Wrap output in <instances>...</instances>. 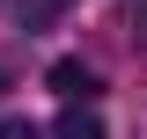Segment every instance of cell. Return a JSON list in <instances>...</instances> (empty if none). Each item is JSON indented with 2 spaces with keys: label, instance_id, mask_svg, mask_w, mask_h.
I'll use <instances>...</instances> for the list:
<instances>
[{
  "label": "cell",
  "instance_id": "cell-1",
  "mask_svg": "<svg viewBox=\"0 0 147 139\" xmlns=\"http://www.w3.org/2000/svg\"><path fill=\"white\" fill-rule=\"evenodd\" d=\"M44 81H52V95H66L74 110H81V103L96 95V66H81V59H59V66L44 73Z\"/></svg>",
  "mask_w": 147,
  "mask_h": 139
},
{
  "label": "cell",
  "instance_id": "cell-2",
  "mask_svg": "<svg viewBox=\"0 0 147 139\" xmlns=\"http://www.w3.org/2000/svg\"><path fill=\"white\" fill-rule=\"evenodd\" d=\"M52 139H103V117H96V110H66V117L52 124Z\"/></svg>",
  "mask_w": 147,
  "mask_h": 139
},
{
  "label": "cell",
  "instance_id": "cell-3",
  "mask_svg": "<svg viewBox=\"0 0 147 139\" xmlns=\"http://www.w3.org/2000/svg\"><path fill=\"white\" fill-rule=\"evenodd\" d=\"M7 7H15V22H22V29H44V22H52L59 7H74V0H7Z\"/></svg>",
  "mask_w": 147,
  "mask_h": 139
},
{
  "label": "cell",
  "instance_id": "cell-4",
  "mask_svg": "<svg viewBox=\"0 0 147 139\" xmlns=\"http://www.w3.org/2000/svg\"><path fill=\"white\" fill-rule=\"evenodd\" d=\"M0 139H44V132H37L30 117H0Z\"/></svg>",
  "mask_w": 147,
  "mask_h": 139
},
{
  "label": "cell",
  "instance_id": "cell-5",
  "mask_svg": "<svg viewBox=\"0 0 147 139\" xmlns=\"http://www.w3.org/2000/svg\"><path fill=\"white\" fill-rule=\"evenodd\" d=\"M125 37H132V44L147 51V7H132V15H125Z\"/></svg>",
  "mask_w": 147,
  "mask_h": 139
}]
</instances>
